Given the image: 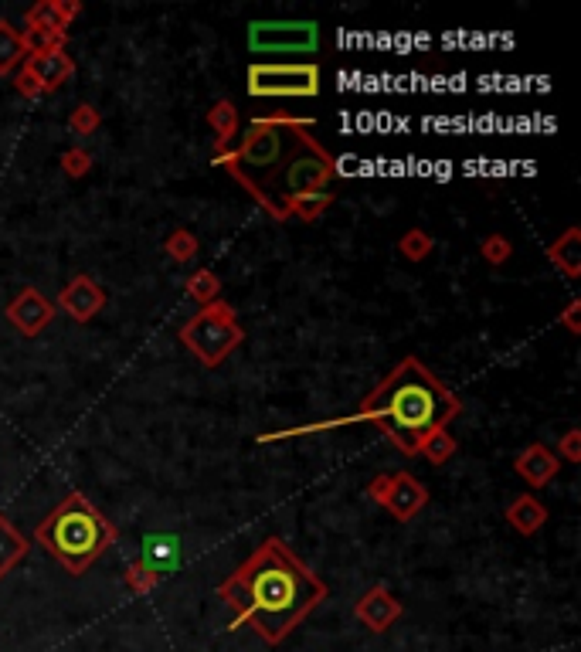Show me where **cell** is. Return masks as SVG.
<instances>
[{"label":"cell","instance_id":"cell-1","mask_svg":"<svg viewBox=\"0 0 581 652\" xmlns=\"http://www.w3.org/2000/svg\"><path fill=\"white\" fill-rule=\"evenodd\" d=\"M221 602L235 612V625H252L262 642L279 646L316 605L327 598V581L306 568L279 537H266L218 585Z\"/></svg>","mask_w":581,"mask_h":652},{"label":"cell","instance_id":"cell-2","mask_svg":"<svg viewBox=\"0 0 581 652\" xmlns=\"http://www.w3.org/2000/svg\"><path fill=\"white\" fill-rule=\"evenodd\" d=\"M463 401L435 377L418 357H405L384 381L361 401L347 422H374L381 435L405 456H418L422 442L459 418Z\"/></svg>","mask_w":581,"mask_h":652},{"label":"cell","instance_id":"cell-3","mask_svg":"<svg viewBox=\"0 0 581 652\" xmlns=\"http://www.w3.org/2000/svg\"><path fill=\"white\" fill-rule=\"evenodd\" d=\"M310 133H313V119H293V116L252 119L249 130L238 140V147L215 157V163H221L259 201L266 194V187L272 184V177L283 170L289 153Z\"/></svg>","mask_w":581,"mask_h":652},{"label":"cell","instance_id":"cell-4","mask_svg":"<svg viewBox=\"0 0 581 652\" xmlns=\"http://www.w3.org/2000/svg\"><path fill=\"white\" fill-rule=\"evenodd\" d=\"M34 537L68 574H85L113 547L116 527L82 493H72L38 523Z\"/></svg>","mask_w":581,"mask_h":652},{"label":"cell","instance_id":"cell-5","mask_svg":"<svg viewBox=\"0 0 581 652\" xmlns=\"http://www.w3.org/2000/svg\"><path fill=\"white\" fill-rule=\"evenodd\" d=\"M333 174H337V160L316 143V136H303L299 147L289 153V160L283 163V170L272 177L266 194L259 197V204L276 221H289L286 204L299 194L323 191V184H327Z\"/></svg>","mask_w":581,"mask_h":652},{"label":"cell","instance_id":"cell-6","mask_svg":"<svg viewBox=\"0 0 581 652\" xmlns=\"http://www.w3.org/2000/svg\"><path fill=\"white\" fill-rule=\"evenodd\" d=\"M245 340V326L238 323V316L225 299H215V303L201 306L198 313L191 316L181 326V343L198 357L201 367H218L225 364L228 354H235Z\"/></svg>","mask_w":581,"mask_h":652},{"label":"cell","instance_id":"cell-7","mask_svg":"<svg viewBox=\"0 0 581 652\" xmlns=\"http://www.w3.org/2000/svg\"><path fill=\"white\" fill-rule=\"evenodd\" d=\"M249 96L252 99H313L320 96V65L296 62H255L249 65Z\"/></svg>","mask_w":581,"mask_h":652},{"label":"cell","instance_id":"cell-8","mask_svg":"<svg viewBox=\"0 0 581 652\" xmlns=\"http://www.w3.org/2000/svg\"><path fill=\"white\" fill-rule=\"evenodd\" d=\"M249 48L255 55H313L320 48L316 21H252Z\"/></svg>","mask_w":581,"mask_h":652},{"label":"cell","instance_id":"cell-9","mask_svg":"<svg viewBox=\"0 0 581 652\" xmlns=\"http://www.w3.org/2000/svg\"><path fill=\"white\" fill-rule=\"evenodd\" d=\"M7 320L17 326L21 337H38L45 326L55 320V303L34 286H24L11 303H7Z\"/></svg>","mask_w":581,"mask_h":652},{"label":"cell","instance_id":"cell-10","mask_svg":"<svg viewBox=\"0 0 581 652\" xmlns=\"http://www.w3.org/2000/svg\"><path fill=\"white\" fill-rule=\"evenodd\" d=\"M24 72L38 82L41 96L62 89V85L75 75V58L68 55L65 45L62 48H48V51H34V55L24 58Z\"/></svg>","mask_w":581,"mask_h":652},{"label":"cell","instance_id":"cell-11","mask_svg":"<svg viewBox=\"0 0 581 652\" xmlns=\"http://www.w3.org/2000/svg\"><path fill=\"white\" fill-rule=\"evenodd\" d=\"M354 615H357V622L367 625L371 632H388L391 625L405 615V605L398 602L391 588L374 585V588H367L361 598H357Z\"/></svg>","mask_w":581,"mask_h":652},{"label":"cell","instance_id":"cell-12","mask_svg":"<svg viewBox=\"0 0 581 652\" xmlns=\"http://www.w3.org/2000/svg\"><path fill=\"white\" fill-rule=\"evenodd\" d=\"M106 303H109L106 289L89 276H75L62 293H58V306H62L75 323H89L92 316H99L106 310Z\"/></svg>","mask_w":581,"mask_h":652},{"label":"cell","instance_id":"cell-13","mask_svg":"<svg viewBox=\"0 0 581 652\" xmlns=\"http://www.w3.org/2000/svg\"><path fill=\"white\" fill-rule=\"evenodd\" d=\"M79 14H82L79 0H41V4L24 11V24H28V31L68 38V28H72V21Z\"/></svg>","mask_w":581,"mask_h":652},{"label":"cell","instance_id":"cell-14","mask_svg":"<svg viewBox=\"0 0 581 652\" xmlns=\"http://www.w3.org/2000/svg\"><path fill=\"white\" fill-rule=\"evenodd\" d=\"M425 503H429V489H425L422 479H415L412 473L391 476V493L384 500V510L398 523H408L412 517H418V510H425Z\"/></svg>","mask_w":581,"mask_h":652},{"label":"cell","instance_id":"cell-15","mask_svg":"<svg viewBox=\"0 0 581 652\" xmlns=\"http://www.w3.org/2000/svg\"><path fill=\"white\" fill-rule=\"evenodd\" d=\"M514 469H517V476L524 479L527 486H548L554 476H558V469H561V462L558 456L548 449V445H527L524 452L517 456L514 462Z\"/></svg>","mask_w":581,"mask_h":652},{"label":"cell","instance_id":"cell-16","mask_svg":"<svg viewBox=\"0 0 581 652\" xmlns=\"http://www.w3.org/2000/svg\"><path fill=\"white\" fill-rule=\"evenodd\" d=\"M140 561L147 564L150 571H157L160 578L170 574V571H177V564H181V537H177V534H150V537H143Z\"/></svg>","mask_w":581,"mask_h":652},{"label":"cell","instance_id":"cell-17","mask_svg":"<svg viewBox=\"0 0 581 652\" xmlns=\"http://www.w3.org/2000/svg\"><path fill=\"white\" fill-rule=\"evenodd\" d=\"M503 517H507V523L517 530V534L534 537L537 530L548 523V510H544V503L537 500V496L524 493V496H517V500L507 506V513H503Z\"/></svg>","mask_w":581,"mask_h":652},{"label":"cell","instance_id":"cell-18","mask_svg":"<svg viewBox=\"0 0 581 652\" xmlns=\"http://www.w3.org/2000/svg\"><path fill=\"white\" fill-rule=\"evenodd\" d=\"M548 259L558 265L568 279H578L581 276V228H568L558 242H551Z\"/></svg>","mask_w":581,"mask_h":652},{"label":"cell","instance_id":"cell-19","mask_svg":"<svg viewBox=\"0 0 581 652\" xmlns=\"http://www.w3.org/2000/svg\"><path fill=\"white\" fill-rule=\"evenodd\" d=\"M208 126L215 130V157H221V153H228L232 140L238 136V109H235V102H228V99L215 102V106H211V113H208Z\"/></svg>","mask_w":581,"mask_h":652},{"label":"cell","instance_id":"cell-20","mask_svg":"<svg viewBox=\"0 0 581 652\" xmlns=\"http://www.w3.org/2000/svg\"><path fill=\"white\" fill-rule=\"evenodd\" d=\"M28 547H31L28 537H24L7 517H0V578H7V574L24 561Z\"/></svg>","mask_w":581,"mask_h":652},{"label":"cell","instance_id":"cell-21","mask_svg":"<svg viewBox=\"0 0 581 652\" xmlns=\"http://www.w3.org/2000/svg\"><path fill=\"white\" fill-rule=\"evenodd\" d=\"M28 58V45H24V31H17L11 21L0 17V75H11L17 65Z\"/></svg>","mask_w":581,"mask_h":652},{"label":"cell","instance_id":"cell-22","mask_svg":"<svg viewBox=\"0 0 581 652\" xmlns=\"http://www.w3.org/2000/svg\"><path fill=\"white\" fill-rule=\"evenodd\" d=\"M330 204H333L330 191H310V194L293 197V201L286 204V214L299 221H316V218H323V211H327Z\"/></svg>","mask_w":581,"mask_h":652},{"label":"cell","instance_id":"cell-23","mask_svg":"<svg viewBox=\"0 0 581 652\" xmlns=\"http://www.w3.org/2000/svg\"><path fill=\"white\" fill-rule=\"evenodd\" d=\"M456 449H459V442H456V435H449V428H439V432H432L429 439L422 442V456L432 462V466H442V462H449L452 456H456Z\"/></svg>","mask_w":581,"mask_h":652},{"label":"cell","instance_id":"cell-24","mask_svg":"<svg viewBox=\"0 0 581 652\" xmlns=\"http://www.w3.org/2000/svg\"><path fill=\"white\" fill-rule=\"evenodd\" d=\"M184 289L198 306H208V303H215L218 293H221V279L211 269H201V272H194V276L187 279Z\"/></svg>","mask_w":581,"mask_h":652},{"label":"cell","instance_id":"cell-25","mask_svg":"<svg viewBox=\"0 0 581 652\" xmlns=\"http://www.w3.org/2000/svg\"><path fill=\"white\" fill-rule=\"evenodd\" d=\"M164 248H167V255H170V259H174V262L187 265V262H194V255L201 252V242H198V238H194V231L177 228V231H170V235H167Z\"/></svg>","mask_w":581,"mask_h":652},{"label":"cell","instance_id":"cell-26","mask_svg":"<svg viewBox=\"0 0 581 652\" xmlns=\"http://www.w3.org/2000/svg\"><path fill=\"white\" fill-rule=\"evenodd\" d=\"M398 248H401V255H405L408 262H422V259H429V255H432L435 242H432V235L412 228V231H405V235H401Z\"/></svg>","mask_w":581,"mask_h":652},{"label":"cell","instance_id":"cell-27","mask_svg":"<svg viewBox=\"0 0 581 652\" xmlns=\"http://www.w3.org/2000/svg\"><path fill=\"white\" fill-rule=\"evenodd\" d=\"M123 581H126V588H130L133 595H147V591H153V588L160 585V574L150 571L143 561H133L130 568H126Z\"/></svg>","mask_w":581,"mask_h":652},{"label":"cell","instance_id":"cell-28","mask_svg":"<svg viewBox=\"0 0 581 652\" xmlns=\"http://www.w3.org/2000/svg\"><path fill=\"white\" fill-rule=\"evenodd\" d=\"M102 126V116L96 106H89V102H82V106L72 109V116H68V130L79 133V136H92Z\"/></svg>","mask_w":581,"mask_h":652},{"label":"cell","instance_id":"cell-29","mask_svg":"<svg viewBox=\"0 0 581 652\" xmlns=\"http://www.w3.org/2000/svg\"><path fill=\"white\" fill-rule=\"evenodd\" d=\"M62 170L65 177H85L92 170V153L82 147H72L62 153Z\"/></svg>","mask_w":581,"mask_h":652},{"label":"cell","instance_id":"cell-30","mask_svg":"<svg viewBox=\"0 0 581 652\" xmlns=\"http://www.w3.org/2000/svg\"><path fill=\"white\" fill-rule=\"evenodd\" d=\"M480 252H483V259L490 262V265H503L514 255V245H510V238H503V235H490L486 242L480 245Z\"/></svg>","mask_w":581,"mask_h":652},{"label":"cell","instance_id":"cell-31","mask_svg":"<svg viewBox=\"0 0 581 652\" xmlns=\"http://www.w3.org/2000/svg\"><path fill=\"white\" fill-rule=\"evenodd\" d=\"M558 452H561V456H565L568 462H581V432H575V428H571L565 439H561Z\"/></svg>","mask_w":581,"mask_h":652},{"label":"cell","instance_id":"cell-32","mask_svg":"<svg viewBox=\"0 0 581 652\" xmlns=\"http://www.w3.org/2000/svg\"><path fill=\"white\" fill-rule=\"evenodd\" d=\"M388 493H391V476L388 473H381V476H374L371 483H367V496H371L374 503H381L388 500Z\"/></svg>","mask_w":581,"mask_h":652},{"label":"cell","instance_id":"cell-33","mask_svg":"<svg viewBox=\"0 0 581 652\" xmlns=\"http://www.w3.org/2000/svg\"><path fill=\"white\" fill-rule=\"evenodd\" d=\"M561 326H565L568 333H581V299H571L565 306V313H561Z\"/></svg>","mask_w":581,"mask_h":652},{"label":"cell","instance_id":"cell-34","mask_svg":"<svg viewBox=\"0 0 581 652\" xmlns=\"http://www.w3.org/2000/svg\"><path fill=\"white\" fill-rule=\"evenodd\" d=\"M14 89H17V92H21V96H24V99H38V96H41V89H38V82H34V79H31V75H28V72H24V68H21V72H17V75H14Z\"/></svg>","mask_w":581,"mask_h":652}]
</instances>
